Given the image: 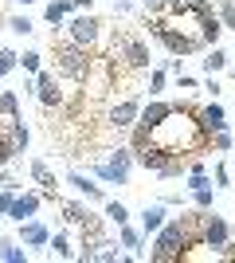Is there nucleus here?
<instances>
[{"label":"nucleus","mask_w":235,"mask_h":263,"mask_svg":"<svg viewBox=\"0 0 235 263\" xmlns=\"http://www.w3.org/2000/svg\"><path fill=\"white\" fill-rule=\"evenodd\" d=\"M98 28L102 24L90 16V12H71L67 16V32H71V40L75 44H82V47H90L94 40H98Z\"/></svg>","instance_id":"39448f33"},{"label":"nucleus","mask_w":235,"mask_h":263,"mask_svg":"<svg viewBox=\"0 0 235 263\" xmlns=\"http://www.w3.org/2000/svg\"><path fill=\"white\" fill-rule=\"evenodd\" d=\"M200 118H196V114H184V110L180 106H173L165 114V118L157 122L153 130H149V138L145 142H157L161 145V149H168V154H184V149H192V145H200L204 138H200Z\"/></svg>","instance_id":"f257e3e1"},{"label":"nucleus","mask_w":235,"mask_h":263,"mask_svg":"<svg viewBox=\"0 0 235 263\" xmlns=\"http://www.w3.org/2000/svg\"><path fill=\"white\" fill-rule=\"evenodd\" d=\"M0 83H4V79H0Z\"/></svg>","instance_id":"a19ab883"},{"label":"nucleus","mask_w":235,"mask_h":263,"mask_svg":"<svg viewBox=\"0 0 235 263\" xmlns=\"http://www.w3.org/2000/svg\"><path fill=\"white\" fill-rule=\"evenodd\" d=\"M102 212H106V220H110V224H118V228H122V224H130V209H125L122 200H106V204H102Z\"/></svg>","instance_id":"aec40b11"},{"label":"nucleus","mask_w":235,"mask_h":263,"mask_svg":"<svg viewBox=\"0 0 235 263\" xmlns=\"http://www.w3.org/2000/svg\"><path fill=\"white\" fill-rule=\"evenodd\" d=\"M216 189H227V169L224 165H216Z\"/></svg>","instance_id":"f704fd0d"},{"label":"nucleus","mask_w":235,"mask_h":263,"mask_svg":"<svg viewBox=\"0 0 235 263\" xmlns=\"http://www.w3.org/2000/svg\"><path fill=\"white\" fill-rule=\"evenodd\" d=\"M208 145H212L216 154H227V149H235V138H231L227 130H216L212 138H208Z\"/></svg>","instance_id":"b1692460"},{"label":"nucleus","mask_w":235,"mask_h":263,"mask_svg":"<svg viewBox=\"0 0 235 263\" xmlns=\"http://www.w3.org/2000/svg\"><path fill=\"white\" fill-rule=\"evenodd\" d=\"M177 87H184V90H192V87H196V79H192V75H177Z\"/></svg>","instance_id":"c9c22d12"},{"label":"nucleus","mask_w":235,"mask_h":263,"mask_svg":"<svg viewBox=\"0 0 235 263\" xmlns=\"http://www.w3.org/2000/svg\"><path fill=\"white\" fill-rule=\"evenodd\" d=\"M51 252H55L59 259H71V255H75V252H71V243H67V236H63V232H55V236H51Z\"/></svg>","instance_id":"c85d7f7f"},{"label":"nucleus","mask_w":235,"mask_h":263,"mask_svg":"<svg viewBox=\"0 0 235 263\" xmlns=\"http://www.w3.org/2000/svg\"><path fill=\"white\" fill-rule=\"evenodd\" d=\"M130 169H134V149H110L102 161H94V177L106 185H130Z\"/></svg>","instance_id":"7ed1b4c3"},{"label":"nucleus","mask_w":235,"mask_h":263,"mask_svg":"<svg viewBox=\"0 0 235 263\" xmlns=\"http://www.w3.org/2000/svg\"><path fill=\"white\" fill-rule=\"evenodd\" d=\"M0 259L4 263H28V252H24L20 243H12V240H0Z\"/></svg>","instance_id":"412c9836"},{"label":"nucleus","mask_w":235,"mask_h":263,"mask_svg":"<svg viewBox=\"0 0 235 263\" xmlns=\"http://www.w3.org/2000/svg\"><path fill=\"white\" fill-rule=\"evenodd\" d=\"M12 142H16V149H28V142H32V130H28V126H24V118H16L12 122Z\"/></svg>","instance_id":"5701e85b"},{"label":"nucleus","mask_w":235,"mask_h":263,"mask_svg":"<svg viewBox=\"0 0 235 263\" xmlns=\"http://www.w3.org/2000/svg\"><path fill=\"white\" fill-rule=\"evenodd\" d=\"M216 16H220L224 28H231V32H235V0H220V12H216Z\"/></svg>","instance_id":"a878e982"},{"label":"nucleus","mask_w":235,"mask_h":263,"mask_svg":"<svg viewBox=\"0 0 235 263\" xmlns=\"http://www.w3.org/2000/svg\"><path fill=\"white\" fill-rule=\"evenodd\" d=\"M224 67H227V51H220V44H216L212 51H208V59H204V71L216 75V71H224Z\"/></svg>","instance_id":"4be33fe9"},{"label":"nucleus","mask_w":235,"mask_h":263,"mask_svg":"<svg viewBox=\"0 0 235 263\" xmlns=\"http://www.w3.org/2000/svg\"><path fill=\"white\" fill-rule=\"evenodd\" d=\"M137 114H141V99H125V102H118V106L110 110V126L114 130H134Z\"/></svg>","instance_id":"9d476101"},{"label":"nucleus","mask_w":235,"mask_h":263,"mask_svg":"<svg viewBox=\"0 0 235 263\" xmlns=\"http://www.w3.org/2000/svg\"><path fill=\"white\" fill-rule=\"evenodd\" d=\"M125 12H134V0H114V16H125Z\"/></svg>","instance_id":"72a5a7b5"},{"label":"nucleus","mask_w":235,"mask_h":263,"mask_svg":"<svg viewBox=\"0 0 235 263\" xmlns=\"http://www.w3.org/2000/svg\"><path fill=\"white\" fill-rule=\"evenodd\" d=\"M71 12H75V8H71V0H51V4L44 8V20L59 28V24H67V16H71Z\"/></svg>","instance_id":"a211bd4d"},{"label":"nucleus","mask_w":235,"mask_h":263,"mask_svg":"<svg viewBox=\"0 0 235 263\" xmlns=\"http://www.w3.org/2000/svg\"><path fill=\"white\" fill-rule=\"evenodd\" d=\"M118 243H122V248H130V255H141L145 232H137V228H130V224H122V228H118Z\"/></svg>","instance_id":"dca6fc26"},{"label":"nucleus","mask_w":235,"mask_h":263,"mask_svg":"<svg viewBox=\"0 0 235 263\" xmlns=\"http://www.w3.org/2000/svg\"><path fill=\"white\" fill-rule=\"evenodd\" d=\"M67 185L75 189L78 197L87 200V204H106V193H102V185H94L87 173H78V169H71L67 173Z\"/></svg>","instance_id":"0eeeda50"},{"label":"nucleus","mask_w":235,"mask_h":263,"mask_svg":"<svg viewBox=\"0 0 235 263\" xmlns=\"http://www.w3.org/2000/svg\"><path fill=\"white\" fill-rule=\"evenodd\" d=\"M39 63H44V55H39V51H24V55H20V67H24V71H32V75H39V71H44Z\"/></svg>","instance_id":"bb28decb"},{"label":"nucleus","mask_w":235,"mask_h":263,"mask_svg":"<svg viewBox=\"0 0 235 263\" xmlns=\"http://www.w3.org/2000/svg\"><path fill=\"white\" fill-rule=\"evenodd\" d=\"M224 255H227V259H235V232H231V240H227V248H224Z\"/></svg>","instance_id":"e433bc0d"},{"label":"nucleus","mask_w":235,"mask_h":263,"mask_svg":"<svg viewBox=\"0 0 235 263\" xmlns=\"http://www.w3.org/2000/svg\"><path fill=\"white\" fill-rule=\"evenodd\" d=\"M39 204H44V197L39 193H24V197H16L12 200V209H8V216L20 224V220H32L35 212H39Z\"/></svg>","instance_id":"f8f14e48"},{"label":"nucleus","mask_w":235,"mask_h":263,"mask_svg":"<svg viewBox=\"0 0 235 263\" xmlns=\"http://www.w3.org/2000/svg\"><path fill=\"white\" fill-rule=\"evenodd\" d=\"M212 185V177L204 173V161H192V169H188V181H184V189L188 193H200V189H208Z\"/></svg>","instance_id":"6ab92c4d"},{"label":"nucleus","mask_w":235,"mask_h":263,"mask_svg":"<svg viewBox=\"0 0 235 263\" xmlns=\"http://www.w3.org/2000/svg\"><path fill=\"white\" fill-rule=\"evenodd\" d=\"M63 216H67V224H75V228H82V232H87V224H90V209L78 204V200H67V204H63Z\"/></svg>","instance_id":"f3484780"},{"label":"nucleus","mask_w":235,"mask_h":263,"mask_svg":"<svg viewBox=\"0 0 235 263\" xmlns=\"http://www.w3.org/2000/svg\"><path fill=\"white\" fill-rule=\"evenodd\" d=\"M90 4L94 0H71V8H87V12H90Z\"/></svg>","instance_id":"4c0bfd02"},{"label":"nucleus","mask_w":235,"mask_h":263,"mask_svg":"<svg viewBox=\"0 0 235 263\" xmlns=\"http://www.w3.org/2000/svg\"><path fill=\"white\" fill-rule=\"evenodd\" d=\"M192 200H196V209H212V185L200 189V193H192Z\"/></svg>","instance_id":"2f4dec72"},{"label":"nucleus","mask_w":235,"mask_h":263,"mask_svg":"<svg viewBox=\"0 0 235 263\" xmlns=\"http://www.w3.org/2000/svg\"><path fill=\"white\" fill-rule=\"evenodd\" d=\"M16 67H20V55L12 51V47H0V79H4V75H12Z\"/></svg>","instance_id":"393cba45"},{"label":"nucleus","mask_w":235,"mask_h":263,"mask_svg":"<svg viewBox=\"0 0 235 263\" xmlns=\"http://www.w3.org/2000/svg\"><path fill=\"white\" fill-rule=\"evenodd\" d=\"M35 99L44 102V106H59V102H63V90H59L55 71H39V75H35Z\"/></svg>","instance_id":"1a4fd4ad"},{"label":"nucleus","mask_w":235,"mask_h":263,"mask_svg":"<svg viewBox=\"0 0 235 263\" xmlns=\"http://www.w3.org/2000/svg\"><path fill=\"white\" fill-rule=\"evenodd\" d=\"M20 4H24V8H28V4H35V0H20Z\"/></svg>","instance_id":"58836bf2"},{"label":"nucleus","mask_w":235,"mask_h":263,"mask_svg":"<svg viewBox=\"0 0 235 263\" xmlns=\"http://www.w3.org/2000/svg\"><path fill=\"white\" fill-rule=\"evenodd\" d=\"M196 118H200V126H204L208 134L227 130V114H224V106H220V102H208V106H204L200 114H196Z\"/></svg>","instance_id":"ddd939ff"},{"label":"nucleus","mask_w":235,"mask_h":263,"mask_svg":"<svg viewBox=\"0 0 235 263\" xmlns=\"http://www.w3.org/2000/svg\"><path fill=\"white\" fill-rule=\"evenodd\" d=\"M168 220V212H165V204H145L141 209V232L145 236H153V232H161V224Z\"/></svg>","instance_id":"4468645a"},{"label":"nucleus","mask_w":235,"mask_h":263,"mask_svg":"<svg viewBox=\"0 0 235 263\" xmlns=\"http://www.w3.org/2000/svg\"><path fill=\"white\" fill-rule=\"evenodd\" d=\"M161 4H180V0H161Z\"/></svg>","instance_id":"ea45409f"},{"label":"nucleus","mask_w":235,"mask_h":263,"mask_svg":"<svg viewBox=\"0 0 235 263\" xmlns=\"http://www.w3.org/2000/svg\"><path fill=\"white\" fill-rule=\"evenodd\" d=\"M192 220H196V216H188V220H180V216L165 220L161 232H153V252H149V259H157V263H177V255L184 252V243H188Z\"/></svg>","instance_id":"f03ea898"},{"label":"nucleus","mask_w":235,"mask_h":263,"mask_svg":"<svg viewBox=\"0 0 235 263\" xmlns=\"http://www.w3.org/2000/svg\"><path fill=\"white\" fill-rule=\"evenodd\" d=\"M227 240H231V228H227V220L220 216L216 209H212V212L204 209V243H208V248H216V252H224Z\"/></svg>","instance_id":"423d86ee"},{"label":"nucleus","mask_w":235,"mask_h":263,"mask_svg":"<svg viewBox=\"0 0 235 263\" xmlns=\"http://www.w3.org/2000/svg\"><path fill=\"white\" fill-rule=\"evenodd\" d=\"M114 55H122L130 67H137V71H145L149 67V44L145 40H122V44L114 47Z\"/></svg>","instance_id":"6e6552de"},{"label":"nucleus","mask_w":235,"mask_h":263,"mask_svg":"<svg viewBox=\"0 0 235 263\" xmlns=\"http://www.w3.org/2000/svg\"><path fill=\"white\" fill-rule=\"evenodd\" d=\"M8 28H12L16 35H32V32H35V24L28 20V16H12V20H8Z\"/></svg>","instance_id":"7c9ffc66"},{"label":"nucleus","mask_w":235,"mask_h":263,"mask_svg":"<svg viewBox=\"0 0 235 263\" xmlns=\"http://www.w3.org/2000/svg\"><path fill=\"white\" fill-rule=\"evenodd\" d=\"M16 154H20V149H16V142H12V134H8V138H0V169H4Z\"/></svg>","instance_id":"c756f323"},{"label":"nucleus","mask_w":235,"mask_h":263,"mask_svg":"<svg viewBox=\"0 0 235 263\" xmlns=\"http://www.w3.org/2000/svg\"><path fill=\"white\" fill-rule=\"evenodd\" d=\"M55 59H59V71L67 79H87L90 75V59H87V47L82 44H59L55 47Z\"/></svg>","instance_id":"20e7f679"},{"label":"nucleus","mask_w":235,"mask_h":263,"mask_svg":"<svg viewBox=\"0 0 235 263\" xmlns=\"http://www.w3.org/2000/svg\"><path fill=\"white\" fill-rule=\"evenodd\" d=\"M20 243L24 248H44V243H51V232L39 220H20Z\"/></svg>","instance_id":"9b49d317"},{"label":"nucleus","mask_w":235,"mask_h":263,"mask_svg":"<svg viewBox=\"0 0 235 263\" xmlns=\"http://www.w3.org/2000/svg\"><path fill=\"white\" fill-rule=\"evenodd\" d=\"M12 200H16V189H0V216H8Z\"/></svg>","instance_id":"473e14b6"},{"label":"nucleus","mask_w":235,"mask_h":263,"mask_svg":"<svg viewBox=\"0 0 235 263\" xmlns=\"http://www.w3.org/2000/svg\"><path fill=\"white\" fill-rule=\"evenodd\" d=\"M28 173H32V181H39V185H44V193H47V197H55V177H51L47 161H39V157H35V161L28 165Z\"/></svg>","instance_id":"2eb2a0df"},{"label":"nucleus","mask_w":235,"mask_h":263,"mask_svg":"<svg viewBox=\"0 0 235 263\" xmlns=\"http://www.w3.org/2000/svg\"><path fill=\"white\" fill-rule=\"evenodd\" d=\"M165 87H168V75H165V67H157V71H149V95H161Z\"/></svg>","instance_id":"cd10ccee"}]
</instances>
